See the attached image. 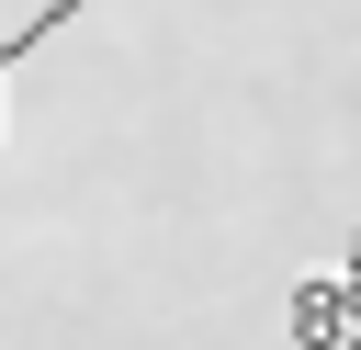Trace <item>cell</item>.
<instances>
[{
    "instance_id": "cell-1",
    "label": "cell",
    "mask_w": 361,
    "mask_h": 350,
    "mask_svg": "<svg viewBox=\"0 0 361 350\" xmlns=\"http://www.w3.org/2000/svg\"><path fill=\"white\" fill-rule=\"evenodd\" d=\"M282 339L293 350H361V226H350V260L293 282L282 294Z\"/></svg>"
},
{
    "instance_id": "cell-2",
    "label": "cell",
    "mask_w": 361,
    "mask_h": 350,
    "mask_svg": "<svg viewBox=\"0 0 361 350\" xmlns=\"http://www.w3.org/2000/svg\"><path fill=\"white\" fill-rule=\"evenodd\" d=\"M79 11H90V0H45V11L23 23V34H0V79H11V68H23V56H34L45 34H56V23H79Z\"/></svg>"
}]
</instances>
